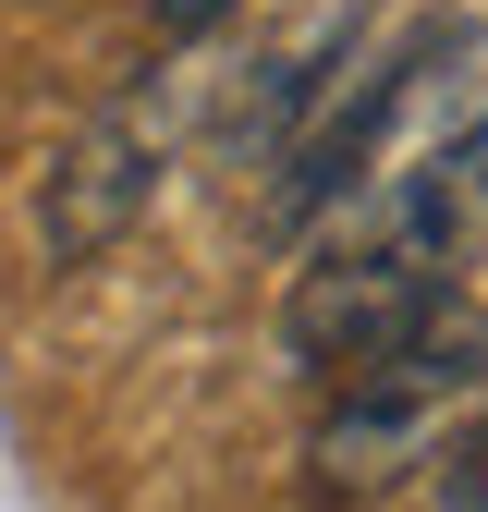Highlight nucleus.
Masks as SVG:
<instances>
[{
	"instance_id": "obj_3",
	"label": "nucleus",
	"mask_w": 488,
	"mask_h": 512,
	"mask_svg": "<svg viewBox=\"0 0 488 512\" xmlns=\"http://www.w3.org/2000/svg\"><path fill=\"white\" fill-rule=\"evenodd\" d=\"M452 512H488V427L452 452Z\"/></svg>"
},
{
	"instance_id": "obj_1",
	"label": "nucleus",
	"mask_w": 488,
	"mask_h": 512,
	"mask_svg": "<svg viewBox=\"0 0 488 512\" xmlns=\"http://www.w3.org/2000/svg\"><path fill=\"white\" fill-rule=\"evenodd\" d=\"M440 281H452V269H440L427 244H354V256H318V269L293 281V305H281V342H293L305 366H354L366 342H391Z\"/></svg>"
},
{
	"instance_id": "obj_4",
	"label": "nucleus",
	"mask_w": 488,
	"mask_h": 512,
	"mask_svg": "<svg viewBox=\"0 0 488 512\" xmlns=\"http://www.w3.org/2000/svg\"><path fill=\"white\" fill-rule=\"evenodd\" d=\"M220 13H232V0H159V37H171V49H183V37H208V25H220Z\"/></svg>"
},
{
	"instance_id": "obj_2",
	"label": "nucleus",
	"mask_w": 488,
	"mask_h": 512,
	"mask_svg": "<svg viewBox=\"0 0 488 512\" xmlns=\"http://www.w3.org/2000/svg\"><path fill=\"white\" fill-rule=\"evenodd\" d=\"M159 196V110H110L61 147L49 196H37V256H98L122 220Z\"/></svg>"
}]
</instances>
